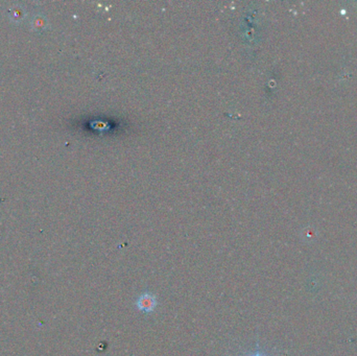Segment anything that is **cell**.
Masks as SVG:
<instances>
[{
  "label": "cell",
  "instance_id": "6da1fadb",
  "mask_svg": "<svg viewBox=\"0 0 357 356\" xmlns=\"http://www.w3.org/2000/svg\"><path fill=\"white\" fill-rule=\"evenodd\" d=\"M137 308L145 313H151L157 306V299L153 293L145 292L141 294L137 300Z\"/></svg>",
  "mask_w": 357,
  "mask_h": 356
},
{
  "label": "cell",
  "instance_id": "7a4b0ae2",
  "mask_svg": "<svg viewBox=\"0 0 357 356\" xmlns=\"http://www.w3.org/2000/svg\"><path fill=\"white\" fill-rule=\"evenodd\" d=\"M248 356H271L270 354H267V353H265V352H263V351H255V352H253V353H251L250 355H248Z\"/></svg>",
  "mask_w": 357,
  "mask_h": 356
}]
</instances>
